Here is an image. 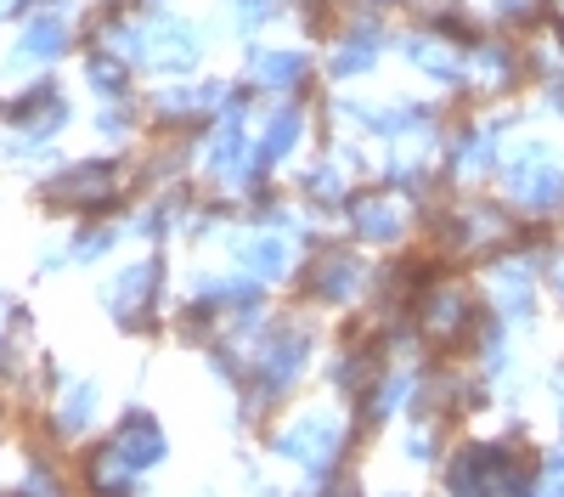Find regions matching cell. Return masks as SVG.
I'll use <instances>...</instances> for the list:
<instances>
[{"label": "cell", "mask_w": 564, "mask_h": 497, "mask_svg": "<svg viewBox=\"0 0 564 497\" xmlns=\"http://www.w3.org/2000/svg\"><path fill=\"white\" fill-rule=\"evenodd\" d=\"M90 85H97V90H108V97H119V85H124V68H119L113 57H97V63H90Z\"/></svg>", "instance_id": "17"}, {"label": "cell", "mask_w": 564, "mask_h": 497, "mask_svg": "<svg viewBox=\"0 0 564 497\" xmlns=\"http://www.w3.org/2000/svg\"><path fill=\"white\" fill-rule=\"evenodd\" d=\"M164 300V260L148 255V260H135L124 271H113L108 289H102V305L119 328H148L153 323V311Z\"/></svg>", "instance_id": "3"}, {"label": "cell", "mask_w": 564, "mask_h": 497, "mask_svg": "<svg viewBox=\"0 0 564 497\" xmlns=\"http://www.w3.org/2000/svg\"><path fill=\"white\" fill-rule=\"evenodd\" d=\"M311 193L316 198H339V175L334 170H311Z\"/></svg>", "instance_id": "19"}, {"label": "cell", "mask_w": 564, "mask_h": 497, "mask_svg": "<svg viewBox=\"0 0 564 497\" xmlns=\"http://www.w3.org/2000/svg\"><path fill=\"white\" fill-rule=\"evenodd\" d=\"M204 497H209V491H204Z\"/></svg>", "instance_id": "20"}, {"label": "cell", "mask_w": 564, "mask_h": 497, "mask_svg": "<svg viewBox=\"0 0 564 497\" xmlns=\"http://www.w3.org/2000/svg\"><path fill=\"white\" fill-rule=\"evenodd\" d=\"M254 74L271 79V85L300 79V74H305V57H300V52H282V57H276V52H254Z\"/></svg>", "instance_id": "15"}, {"label": "cell", "mask_w": 564, "mask_h": 497, "mask_svg": "<svg viewBox=\"0 0 564 497\" xmlns=\"http://www.w3.org/2000/svg\"><path fill=\"white\" fill-rule=\"evenodd\" d=\"M361 260H350V255H322L316 266H311V294L316 300H327V305H345V300H356L361 294Z\"/></svg>", "instance_id": "7"}, {"label": "cell", "mask_w": 564, "mask_h": 497, "mask_svg": "<svg viewBox=\"0 0 564 497\" xmlns=\"http://www.w3.org/2000/svg\"><path fill=\"white\" fill-rule=\"evenodd\" d=\"M300 142V108H282L265 130V148H260V164H276V159H289V148Z\"/></svg>", "instance_id": "13"}, {"label": "cell", "mask_w": 564, "mask_h": 497, "mask_svg": "<svg viewBox=\"0 0 564 497\" xmlns=\"http://www.w3.org/2000/svg\"><path fill=\"white\" fill-rule=\"evenodd\" d=\"M271 458L300 464L311 480H327L345 458V424L327 407H311V413H294L289 424L271 430Z\"/></svg>", "instance_id": "1"}, {"label": "cell", "mask_w": 564, "mask_h": 497, "mask_svg": "<svg viewBox=\"0 0 564 497\" xmlns=\"http://www.w3.org/2000/svg\"><path fill=\"white\" fill-rule=\"evenodd\" d=\"M68 45V29L57 23V18H45V23H34L29 34H23V45H18V63H52L57 52Z\"/></svg>", "instance_id": "12"}, {"label": "cell", "mask_w": 564, "mask_h": 497, "mask_svg": "<svg viewBox=\"0 0 564 497\" xmlns=\"http://www.w3.org/2000/svg\"><path fill=\"white\" fill-rule=\"evenodd\" d=\"M231 260H238L249 278L260 283H276V278H289V271L300 266L294 244L282 238V233H249V238H231Z\"/></svg>", "instance_id": "5"}, {"label": "cell", "mask_w": 564, "mask_h": 497, "mask_svg": "<svg viewBox=\"0 0 564 497\" xmlns=\"http://www.w3.org/2000/svg\"><path fill=\"white\" fill-rule=\"evenodd\" d=\"M305 361H311V334L305 328H294V323L271 328L260 356H254V368H249V407H265L276 396H289Z\"/></svg>", "instance_id": "2"}, {"label": "cell", "mask_w": 564, "mask_h": 497, "mask_svg": "<svg viewBox=\"0 0 564 497\" xmlns=\"http://www.w3.org/2000/svg\"><path fill=\"white\" fill-rule=\"evenodd\" d=\"M108 452H113L124 469L153 475V469H164V458H170V435H164V424L148 413V407H130V413H119V424H113V435H108Z\"/></svg>", "instance_id": "4"}, {"label": "cell", "mask_w": 564, "mask_h": 497, "mask_svg": "<svg viewBox=\"0 0 564 497\" xmlns=\"http://www.w3.org/2000/svg\"><path fill=\"white\" fill-rule=\"evenodd\" d=\"M113 244H119L113 226H85V233L74 238V249H68V255H74V260H102Z\"/></svg>", "instance_id": "16"}, {"label": "cell", "mask_w": 564, "mask_h": 497, "mask_svg": "<svg viewBox=\"0 0 564 497\" xmlns=\"http://www.w3.org/2000/svg\"><path fill=\"white\" fill-rule=\"evenodd\" d=\"M265 12H271V7H265V0H231V18H238L243 29H254V23H260Z\"/></svg>", "instance_id": "18"}, {"label": "cell", "mask_w": 564, "mask_h": 497, "mask_svg": "<svg viewBox=\"0 0 564 497\" xmlns=\"http://www.w3.org/2000/svg\"><path fill=\"white\" fill-rule=\"evenodd\" d=\"M209 175L220 181V187H243L249 181V136L243 130H226L209 148Z\"/></svg>", "instance_id": "11"}, {"label": "cell", "mask_w": 564, "mask_h": 497, "mask_svg": "<svg viewBox=\"0 0 564 497\" xmlns=\"http://www.w3.org/2000/svg\"><path fill=\"white\" fill-rule=\"evenodd\" d=\"M108 193H113V164H74V170H63L52 181V198L57 204H79V209L102 204Z\"/></svg>", "instance_id": "8"}, {"label": "cell", "mask_w": 564, "mask_h": 497, "mask_svg": "<svg viewBox=\"0 0 564 497\" xmlns=\"http://www.w3.org/2000/svg\"><path fill=\"white\" fill-rule=\"evenodd\" d=\"M85 486H90V497H141V475H135V469H124L108 446L90 452V464H85Z\"/></svg>", "instance_id": "9"}, {"label": "cell", "mask_w": 564, "mask_h": 497, "mask_svg": "<svg viewBox=\"0 0 564 497\" xmlns=\"http://www.w3.org/2000/svg\"><path fill=\"white\" fill-rule=\"evenodd\" d=\"M350 220H356V238H367V244H395L406 233V215L384 198H356Z\"/></svg>", "instance_id": "10"}, {"label": "cell", "mask_w": 564, "mask_h": 497, "mask_svg": "<svg viewBox=\"0 0 564 497\" xmlns=\"http://www.w3.org/2000/svg\"><path fill=\"white\" fill-rule=\"evenodd\" d=\"M97 419H102V390L90 385V379H68V385L57 390V407H52V430H57V441H79Z\"/></svg>", "instance_id": "6"}, {"label": "cell", "mask_w": 564, "mask_h": 497, "mask_svg": "<svg viewBox=\"0 0 564 497\" xmlns=\"http://www.w3.org/2000/svg\"><path fill=\"white\" fill-rule=\"evenodd\" d=\"M12 497H68V486H63V475L52 464H29L23 480L12 486Z\"/></svg>", "instance_id": "14"}]
</instances>
